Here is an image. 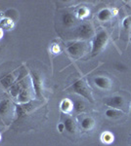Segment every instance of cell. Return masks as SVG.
Returning a JSON list of instances; mask_svg holds the SVG:
<instances>
[{
	"label": "cell",
	"mask_w": 131,
	"mask_h": 146,
	"mask_svg": "<svg viewBox=\"0 0 131 146\" xmlns=\"http://www.w3.org/2000/svg\"><path fill=\"white\" fill-rule=\"evenodd\" d=\"M130 111H131V105H130Z\"/></svg>",
	"instance_id": "cell-25"
},
{
	"label": "cell",
	"mask_w": 131,
	"mask_h": 146,
	"mask_svg": "<svg viewBox=\"0 0 131 146\" xmlns=\"http://www.w3.org/2000/svg\"><path fill=\"white\" fill-rule=\"evenodd\" d=\"M62 23L63 25L67 27H70L71 25H75V18L71 13H65L62 16Z\"/></svg>",
	"instance_id": "cell-10"
},
{
	"label": "cell",
	"mask_w": 131,
	"mask_h": 146,
	"mask_svg": "<svg viewBox=\"0 0 131 146\" xmlns=\"http://www.w3.org/2000/svg\"><path fill=\"white\" fill-rule=\"evenodd\" d=\"M64 125H65V129L69 133H73L75 131V123L71 118H67L64 122Z\"/></svg>",
	"instance_id": "cell-16"
},
{
	"label": "cell",
	"mask_w": 131,
	"mask_h": 146,
	"mask_svg": "<svg viewBox=\"0 0 131 146\" xmlns=\"http://www.w3.org/2000/svg\"><path fill=\"white\" fill-rule=\"evenodd\" d=\"M73 109L77 113H83L86 110V105L81 100H77L73 103Z\"/></svg>",
	"instance_id": "cell-18"
},
{
	"label": "cell",
	"mask_w": 131,
	"mask_h": 146,
	"mask_svg": "<svg viewBox=\"0 0 131 146\" xmlns=\"http://www.w3.org/2000/svg\"><path fill=\"white\" fill-rule=\"evenodd\" d=\"M104 103L108 106L112 108H116V109H120L124 105V100L122 96H115L108 98L104 100Z\"/></svg>",
	"instance_id": "cell-6"
},
{
	"label": "cell",
	"mask_w": 131,
	"mask_h": 146,
	"mask_svg": "<svg viewBox=\"0 0 131 146\" xmlns=\"http://www.w3.org/2000/svg\"><path fill=\"white\" fill-rule=\"evenodd\" d=\"M105 115H106L108 118L116 119V118H120V117L123 116V111H121L120 109H116V108H109V109L106 110Z\"/></svg>",
	"instance_id": "cell-12"
},
{
	"label": "cell",
	"mask_w": 131,
	"mask_h": 146,
	"mask_svg": "<svg viewBox=\"0 0 131 146\" xmlns=\"http://www.w3.org/2000/svg\"><path fill=\"white\" fill-rule=\"evenodd\" d=\"M114 67L116 68V70H118V71H120V72H123V71H126L127 70V66L124 64V63L122 62H116L115 64H114Z\"/></svg>",
	"instance_id": "cell-22"
},
{
	"label": "cell",
	"mask_w": 131,
	"mask_h": 146,
	"mask_svg": "<svg viewBox=\"0 0 131 146\" xmlns=\"http://www.w3.org/2000/svg\"><path fill=\"white\" fill-rule=\"evenodd\" d=\"M94 84L101 90H109L112 87V82L108 77L99 76L94 78Z\"/></svg>",
	"instance_id": "cell-7"
},
{
	"label": "cell",
	"mask_w": 131,
	"mask_h": 146,
	"mask_svg": "<svg viewBox=\"0 0 131 146\" xmlns=\"http://www.w3.org/2000/svg\"><path fill=\"white\" fill-rule=\"evenodd\" d=\"M67 51L73 58H79L86 51V45L82 41L70 42L67 45Z\"/></svg>",
	"instance_id": "cell-4"
},
{
	"label": "cell",
	"mask_w": 131,
	"mask_h": 146,
	"mask_svg": "<svg viewBox=\"0 0 131 146\" xmlns=\"http://www.w3.org/2000/svg\"><path fill=\"white\" fill-rule=\"evenodd\" d=\"M57 129H58V131H60V133H63V131H65V125H64V123L59 124L58 126H57Z\"/></svg>",
	"instance_id": "cell-24"
},
{
	"label": "cell",
	"mask_w": 131,
	"mask_h": 146,
	"mask_svg": "<svg viewBox=\"0 0 131 146\" xmlns=\"http://www.w3.org/2000/svg\"><path fill=\"white\" fill-rule=\"evenodd\" d=\"M101 140L105 144H111L112 142H114L115 137H114V135H112L110 131H105L101 135Z\"/></svg>",
	"instance_id": "cell-17"
},
{
	"label": "cell",
	"mask_w": 131,
	"mask_h": 146,
	"mask_svg": "<svg viewBox=\"0 0 131 146\" xmlns=\"http://www.w3.org/2000/svg\"><path fill=\"white\" fill-rule=\"evenodd\" d=\"M94 120H93L91 117H85V118H83L81 120V128L83 129H85V131H88V129H91L93 128V126H94Z\"/></svg>",
	"instance_id": "cell-13"
},
{
	"label": "cell",
	"mask_w": 131,
	"mask_h": 146,
	"mask_svg": "<svg viewBox=\"0 0 131 146\" xmlns=\"http://www.w3.org/2000/svg\"><path fill=\"white\" fill-rule=\"evenodd\" d=\"M122 27L126 30L131 29V16H129V17H126L124 20L122 21Z\"/></svg>",
	"instance_id": "cell-23"
},
{
	"label": "cell",
	"mask_w": 131,
	"mask_h": 146,
	"mask_svg": "<svg viewBox=\"0 0 131 146\" xmlns=\"http://www.w3.org/2000/svg\"><path fill=\"white\" fill-rule=\"evenodd\" d=\"M10 105L11 102L8 100H3L0 101V115L1 116H3V115L8 113L9 109H10Z\"/></svg>",
	"instance_id": "cell-15"
},
{
	"label": "cell",
	"mask_w": 131,
	"mask_h": 146,
	"mask_svg": "<svg viewBox=\"0 0 131 146\" xmlns=\"http://www.w3.org/2000/svg\"><path fill=\"white\" fill-rule=\"evenodd\" d=\"M71 90H73V93L83 96L84 98L89 100L90 102H94L91 91L88 88L86 82L83 79H78L77 81L73 82V84L71 85Z\"/></svg>",
	"instance_id": "cell-2"
},
{
	"label": "cell",
	"mask_w": 131,
	"mask_h": 146,
	"mask_svg": "<svg viewBox=\"0 0 131 146\" xmlns=\"http://www.w3.org/2000/svg\"><path fill=\"white\" fill-rule=\"evenodd\" d=\"M13 23L11 20L9 19H3V20L0 21V27L1 28H4V29H10V28L13 27Z\"/></svg>",
	"instance_id": "cell-19"
},
{
	"label": "cell",
	"mask_w": 131,
	"mask_h": 146,
	"mask_svg": "<svg viewBox=\"0 0 131 146\" xmlns=\"http://www.w3.org/2000/svg\"><path fill=\"white\" fill-rule=\"evenodd\" d=\"M109 42V35L105 30H101L94 36L92 41L91 55L93 56H97L106 48Z\"/></svg>",
	"instance_id": "cell-1"
},
{
	"label": "cell",
	"mask_w": 131,
	"mask_h": 146,
	"mask_svg": "<svg viewBox=\"0 0 131 146\" xmlns=\"http://www.w3.org/2000/svg\"><path fill=\"white\" fill-rule=\"evenodd\" d=\"M30 78H32V90L35 98L37 100L43 98V84H42L41 75L34 70H30Z\"/></svg>",
	"instance_id": "cell-3"
},
{
	"label": "cell",
	"mask_w": 131,
	"mask_h": 146,
	"mask_svg": "<svg viewBox=\"0 0 131 146\" xmlns=\"http://www.w3.org/2000/svg\"><path fill=\"white\" fill-rule=\"evenodd\" d=\"M112 16H113V12L110 9H102L97 15V18L100 22H107L112 18Z\"/></svg>",
	"instance_id": "cell-11"
},
{
	"label": "cell",
	"mask_w": 131,
	"mask_h": 146,
	"mask_svg": "<svg viewBox=\"0 0 131 146\" xmlns=\"http://www.w3.org/2000/svg\"><path fill=\"white\" fill-rule=\"evenodd\" d=\"M16 82V76L14 73H9L2 79H0V83L5 89H10Z\"/></svg>",
	"instance_id": "cell-8"
},
{
	"label": "cell",
	"mask_w": 131,
	"mask_h": 146,
	"mask_svg": "<svg viewBox=\"0 0 131 146\" xmlns=\"http://www.w3.org/2000/svg\"><path fill=\"white\" fill-rule=\"evenodd\" d=\"M88 14H89V11H88V9L85 8V7H81V8H79L77 11V16L79 19H83L85 17H87Z\"/></svg>",
	"instance_id": "cell-21"
},
{
	"label": "cell",
	"mask_w": 131,
	"mask_h": 146,
	"mask_svg": "<svg viewBox=\"0 0 131 146\" xmlns=\"http://www.w3.org/2000/svg\"><path fill=\"white\" fill-rule=\"evenodd\" d=\"M0 51H1V48H0Z\"/></svg>",
	"instance_id": "cell-26"
},
{
	"label": "cell",
	"mask_w": 131,
	"mask_h": 146,
	"mask_svg": "<svg viewBox=\"0 0 131 146\" xmlns=\"http://www.w3.org/2000/svg\"><path fill=\"white\" fill-rule=\"evenodd\" d=\"M17 98H18L19 102H21V103H28V102H30V100H32L30 89H28L26 85L23 88V90L21 91V93L19 94V96H17Z\"/></svg>",
	"instance_id": "cell-9"
},
{
	"label": "cell",
	"mask_w": 131,
	"mask_h": 146,
	"mask_svg": "<svg viewBox=\"0 0 131 146\" xmlns=\"http://www.w3.org/2000/svg\"><path fill=\"white\" fill-rule=\"evenodd\" d=\"M60 108H61V111L64 112V113H70L71 111V109L73 108V103L71 102L68 98L66 100H62L61 104H60Z\"/></svg>",
	"instance_id": "cell-14"
},
{
	"label": "cell",
	"mask_w": 131,
	"mask_h": 146,
	"mask_svg": "<svg viewBox=\"0 0 131 146\" xmlns=\"http://www.w3.org/2000/svg\"><path fill=\"white\" fill-rule=\"evenodd\" d=\"M77 35L78 37L83 39H87V38H91V37L94 35V30H93V27L89 23H82L79 27H77Z\"/></svg>",
	"instance_id": "cell-5"
},
{
	"label": "cell",
	"mask_w": 131,
	"mask_h": 146,
	"mask_svg": "<svg viewBox=\"0 0 131 146\" xmlns=\"http://www.w3.org/2000/svg\"><path fill=\"white\" fill-rule=\"evenodd\" d=\"M5 18L9 19V20H11L12 22H14V21H15L16 19L18 18V14H17V12L15 10H13V9H10V10H8V11L5 12Z\"/></svg>",
	"instance_id": "cell-20"
}]
</instances>
